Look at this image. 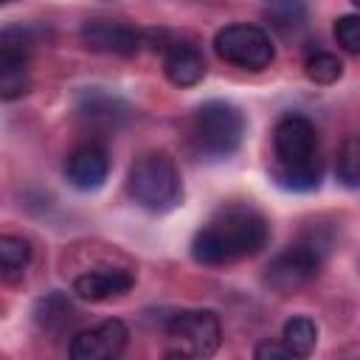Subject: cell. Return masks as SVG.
Listing matches in <instances>:
<instances>
[{"instance_id":"3957f363","label":"cell","mask_w":360,"mask_h":360,"mask_svg":"<svg viewBox=\"0 0 360 360\" xmlns=\"http://www.w3.org/2000/svg\"><path fill=\"white\" fill-rule=\"evenodd\" d=\"M127 191L129 197L155 214H163L169 208H174L183 197V186H180V172L174 166V160L163 152H149L141 155L132 166H129V177H127Z\"/></svg>"},{"instance_id":"7c38bea8","label":"cell","mask_w":360,"mask_h":360,"mask_svg":"<svg viewBox=\"0 0 360 360\" xmlns=\"http://www.w3.org/2000/svg\"><path fill=\"white\" fill-rule=\"evenodd\" d=\"M163 73L174 87H194L205 76V59L191 42H169L163 53Z\"/></svg>"},{"instance_id":"ffe728a7","label":"cell","mask_w":360,"mask_h":360,"mask_svg":"<svg viewBox=\"0 0 360 360\" xmlns=\"http://www.w3.org/2000/svg\"><path fill=\"white\" fill-rule=\"evenodd\" d=\"M267 17H270V22L278 28V31H295V28H301L304 25V17H307V8L301 6V3H281V6H270L267 11H264Z\"/></svg>"},{"instance_id":"44dd1931","label":"cell","mask_w":360,"mask_h":360,"mask_svg":"<svg viewBox=\"0 0 360 360\" xmlns=\"http://www.w3.org/2000/svg\"><path fill=\"white\" fill-rule=\"evenodd\" d=\"M335 39L343 51L360 53V17L357 14H343L335 20Z\"/></svg>"},{"instance_id":"603a6c76","label":"cell","mask_w":360,"mask_h":360,"mask_svg":"<svg viewBox=\"0 0 360 360\" xmlns=\"http://www.w3.org/2000/svg\"><path fill=\"white\" fill-rule=\"evenodd\" d=\"M163 360H194V357L186 354V352H180V349H169V352L163 354Z\"/></svg>"},{"instance_id":"52a82bcc","label":"cell","mask_w":360,"mask_h":360,"mask_svg":"<svg viewBox=\"0 0 360 360\" xmlns=\"http://www.w3.org/2000/svg\"><path fill=\"white\" fill-rule=\"evenodd\" d=\"M323 253L326 248L318 239H304V242L284 248L267 267V284L287 292V290H295L312 281L323 264Z\"/></svg>"},{"instance_id":"9c48e42d","label":"cell","mask_w":360,"mask_h":360,"mask_svg":"<svg viewBox=\"0 0 360 360\" xmlns=\"http://www.w3.org/2000/svg\"><path fill=\"white\" fill-rule=\"evenodd\" d=\"M79 39L84 48L96 51V53H115V56H132L138 53L143 37L141 31L124 25V22H112V20H90L82 25Z\"/></svg>"},{"instance_id":"ba28073f","label":"cell","mask_w":360,"mask_h":360,"mask_svg":"<svg viewBox=\"0 0 360 360\" xmlns=\"http://www.w3.org/2000/svg\"><path fill=\"white\" fill-rule=\"evenodd\" d=\"M129 338V329L118 318H107L90 329L73 335L68 357L70 360H118Z\"/></svg>"},{"instance_id":"277c9868","label":"cell","mask_w":360,"mask_h":360,"mask_svg":"<svg viewBox=\"0 0 360 360\" xmlns=\"http://www.w3.org/2000/svg\"><path fill=\"white\" fill-rule=\"evenodd\" d=\"M245 138V115L231 101H205L194 110L191 141L200 155L222 160L231 158Z\"/></svg>"},{"instance_id":"4fadbf2b","label":"cell","mask_w":360,"mask_h":360,"mask_svg":"<svg viewBox=\"0 0 360 360\" xmlns=\"http://www.w3.org/2000/svg\"><path fill=\"white\" fill-rule=\"evenodd\" d=\"M76 112L84 118V121H93V124H107V127H115L118 121H124L129 115V107L118 98V96H110L98 87H90L79 96L76 101Z\"/></svg>"},{"instance_id":"5b68a950","label":"cell","mask_w":360,"mask_h":360,"mask_svg":"<svg viewBox=\"0 0 360 360\" xmlns=\"http://www.w3.org/2000/svg\"><path fill=\"white\" fill-rule=\"evenodd\" d=\"M214 51L219 59L245 70H264L276 59L270 34L250 22H231L219 28L214 37Z\"/></svg>"},{"instance_id":"5bb4252c","label":"cell","mask_w":360,"mask_h":360,"mask_svg":"<svg viewBox=\"0 0 360 360\" xmlns=\"http://www.w3.org/2000/svg\"><path fill=\"white\" fill-rule=\"evenodd\" d=\"M28 59L31 53L0 48V98H20L28 93Z\"/></svg>"},{"instance_id":"9a60e30c","label":"cell","mask_w":360,"mask_h":360,"mask_svg":"<svg viewBox=\"0 0 360 360\" xmlns=\"http://www.w3.org/2000/svg\"><path fill=\"white\" fill-rule=\"evenodd\" d=\"M281 343L292 360H307L318 346V326L307 315H292L281 329Z\"/></svg>"},{"instance_id":"2e32d148","label":"cell","mask_w":360,"mask_h":360,"mask_svg":"<svg viewBox=\"0 0 360 360\" xmlns=\"http://www.w3.org/2000/svg\"><path fill=\"white\" fill-rule=\"evenodd\" d=\"M34 315H37V323H39V326H45V329H59V326H65V323H70V321L76 318V309H73V304H70L62 292H51L48 298H42V301L37 304Z\"/></svg>"},{"instance_id":"7402d4cb","label":"cell","mask_w":360,"mask_h":360,"mask_svg":"<svg viewBox=\"0 0 360 360\" xmlns=\"http://www.w3.org/2000/svg\"><path fill=\"white\" fill-rule=\"evenodd\" d=\"M253 360H292V354L284 349L281 340H262L253 349Z\"/></svg>"},{"instance_id":"6da1fadb","label":"cell","mask_w":360,"mask_h":360,"mask_svg":"<svg viewBox=\"0 0 360 360\" xmlns=\"http://www.w3.org/2000/svg\"><path fill=\"white\" fill-rule=\"evenodd\" d=\"M270 239V225L262 211L248 202L219 208L191 239V259L205 267L231 264L256 256Z\"/></svg>"},{"instance_id":"d6986e66","label":"cell","mask_w":360,"mask_h":360,"mask_svg":"<svg viewBox=\"0 0 360 360\" xmlns=\"http://www.w3.org/2000/svg\"><path fill=\"white\" fill-rule=\"evenodd\" d=\"M31 262V245L22 236H0V270H22Z\"/></svg>"},{"instance_id":"e0dca14e","label":"cell","mask_w":360,"mask_h":360,"mask_svg":"<svg viewBox=\"0 0 360 360\" xmlns=\"http://www.w3.org/2000/svg\"><path fill=\"white\" fill-rule=\"evenodd\" d=\"M304 73L315 84H335L343 76V62L329 51H315L304 62Z\"/></svg>"},{"instance_id":"ac0fdd59","label":"cell","mask_w":360,"mask_h":360,"mask_svg":"<svg viewBox=\"0 0 360 360\" xmlns=\"http://www.w3.org/2000/svg\"><path fill=\"white\" fill-rule=\"evenodd\" d=\"M335 174L346 188H357L360 186V143L354 135H349L340 149H338V163H335Z\"/></svg>"},{"instance_id":"8fae6325","label":"cell","mask_w":360,"mask_h":360,"mask_svg":"<svg viewBox=\"0 0 360 360\" xmlns=\"http://www.w3.org/2000/svg\"><path fill=\"white\" fill-rule=\"evenodd\" d=\"M132 284H135L132 273L118 270V267H98V270H87V273L76 276L73 292L84 301H107V298L129 292Z\"/></svg>"},{"instance_id":"30bf717a","label":"cell","mask_w":360,"mask_h":360,"mask_svg":"<svg viewBox=\"0 0 360 360\" xmlns=\"http://www.w3.org/2000/svg\"><path fill=\"white\" fill-rule=\"evenodd\" d=\"M110 174V155L101 143H82L68 155L65 177L79 191H96Z\"/></svg>"},{"instance_id":"8992f818","label":"cell","mask_w":360,"mask_h":360,"mask_svg":"<svg viewBox=\"0 0 360 360\" xmlns=\"http://www.w3.org/2000/svg\"><path fill=\"white\" fill-rule=\"evenodd\" d=\"M166 335L194 360H208L222 343V326L211 309H180L166 321Z\"/></svg>"},{"instance_id":"7a4b0ae2","label":"cell","mask_w":360,"mask_h":360,"mask_svg":"<svg viewBox=\"0 0 360 360\" xmlns=\"http://www.w3.org/2000/svg\"><path fill=\"white\" fill-rule=\"evenodd\" d=\"M276 180L292 191H312L321 183L323 163L318 152V132L304 115H284L273 129Z\"/></svg>"}]
</instances>
